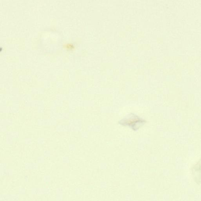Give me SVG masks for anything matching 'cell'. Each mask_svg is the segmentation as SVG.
Segmentation results:
<instances>
[{
  "label": "cell",
  "instance_id": "6da1fadb",
  "mask_svg": "<svg viewBox=\"0 0 201 201\" xmlns=\"http://www.w3.org/2000/svg\"><path fill=\"white\" fill-rule=\"evenodd\" d=\"M146 121L134 114H130L127 118L123 119L119 123L123 126H127L131 128L134 130H138L141 126L143 125Z\"/></svg>",
  "mask_w": 201,
  "mask_h": 201
},
{
  "label": "cell",
  "instance_id": "7a4b0ae2",
  "mask_svg": "<svg viewBox=\"0 0 201 201\" xmlns=\"http://www.w3.org/2000/svg\"><path fill=\"white\" fill-rule=\"evenodd\" d=\"M192 175L195 182L199 184L201 182V162L198 163L192 169Z\"/></svg>",
  "mask_w": 201,
  "mask_h": 201
},
{
  "label": "cell",
  "instance_id": "3957f363",
  "mask_svg": "<svg viewBox=\"0 0 201 201\" xmlns=\"http://www.w3.org/2000/svg\"><path fill=\"white\" fill-rule=\"evenodd\" d=\"M70 115L67 113L56 112L50 114V117L52 119L66 120L69 118Z\"/></svg>",
  "mask_w": 201,
  "mask_h": 201
},
{
  "label": "cell",
  "instance_id": "277c9868",
  "mask_svg": "<svg viewBox=\"0 0 201 201\" xmlns=\"http://www.w3.org/2000/svg\"><path fill=\"white\" fill-rule=\"evenodd\" d=\"M37 125L40 126H54L57 124L56 120L50 119H40L37 120Z\"/></svg>",
  "mask_w": 201,
  "mask_h": 201
},
{
  "label": "cell",
  "instance_id": "5b68a950",
  "mask_svg": "<svg viewBox=\"0 0 201 201\" xmlns=\"http://www.w3.org/2000/svg\"><path fill=\"white\" fill-rule=\"evenodd\" d=\"M63 101L62 100H56L52 102V105L55 107H61L63 106Z\"/></svg>",
  "mask_w": 201,
  "mask_h": 201
},
{
  "label": "cell",
  "instance_id": "8992f818",
  "mask_svg": "<svg viewBox=\"0 0 201 201\" xmlns=\"http://www.w3.org/2000/svg\"><path fill=\"white\" fill-rule=\"evenodd\" d=\"M37 112L39 113H42L45 112V108L44 109L43 106H40V107H38Z\"/></svg>",
  "mask_w": 201,
  "mask_h": 201
},
{
  "label": "cell",
  "instance_id": "52a82bcc",
  "mask_svg": "<svg viewBox=\"0 0 201 201\" xmlns=\"http://www.w3.org/2000/svg\"><path fill=\"white\" fill-rule=\"evenodd\" d=\"M44 140H42V138H40V139L37 140V143L38 144H42L44 142Z\"/></svg>",
  "mask_w": 201,
  "mask_h": 201
}]
</instances>
